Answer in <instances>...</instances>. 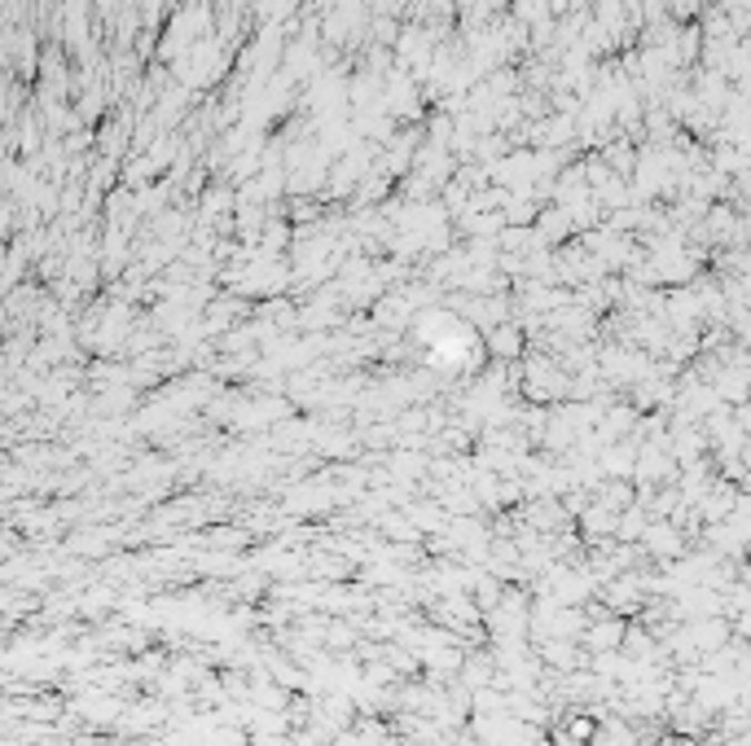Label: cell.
Instances as JSON below:
<instances>
[{"label":"cell","instance_id":"1","mask_svg":"<svg viewBox=\"0 0 751 746\" xmlns=\"http://www.w3.org/2000/svg\"><path fill=\"white\" fill-rule=\"evenodd\" d=\"M647 558H655L659 566H668V562L685 558V532L672 523V518H655L651 527H647V536H642V545H638Z\"/></svg>","mask_w":751,"mask_h":746},{"label":"cell","instance_id":"2","mask_svg":"<svg viewBox=\"0 0 751 746\" xmlns=\"http://www.w3.org/2000/svg\"><path fill=\"white\" fill-rule=\"evenodd\" d=\"M624 637H629V619H620V615H611L607 606L589 619V628H584V651L589 654H611V651H624Z\"/></svg>","mask_w":751,"mask_h":746},{"label":"cell","instance_id":"3","mask_svg":"<svg viewBox=\"0 0 751 746\" xmlns=\"http://www.w3.org/2000/svg\"><path fill=\"white\" fill-rule=\"evenodd\" d=\"M575 527H580V541H615V527H620V510H611V505H602V501H589V510L575 518Z\"/></svg>","mask_w":751,"mask_h":746},{"label":"cell","instance_id":"4","mask_svg":"<svg viewBox=\"0 0 751 746\" xmlns=\"http://www.w3.org/2000/svg\"><path fill=\"white\" fill-rule=\"evenodd\" d=\"M488 347H492V356H501V361H514V356L523 352V334H519L514 325H497V330L488 334Z\"/></svg>","mask_w":751,"mask_h":746}]
</instances>
